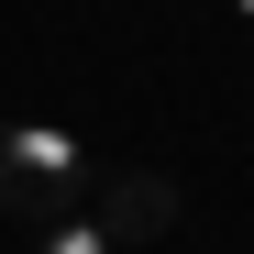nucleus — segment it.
Here are the masks:
<instances>
[{"instance_id":"f257e3e1","label":"nucleus","mask_w":254,"mask_h":254,"mask_svg":"<svg viewBox=\"0 0 254 254\" xmlns=\"http://www.w3.org/2000/svg\"><path fill=\"white\" fill-rule=\"evenodd\" d=\"M100 166L77 155L66 122H11L0 133V210H22V221H66L77 199H89Z\"/></svg>"},{"instance_id":"f03ea898","label":"nucleus","mask_w":254,"mask_h":254,"mask_svg":"<svg viewBox=\"0 0 254 254\" xmlns=\"http://www.w3.org/2000/svg\"><path fill=\"white\" fill-rule=\"evenodd\" d=\"M166 221H177V188H166L155 166H144V177H111V188H100V232H111V254H144Z\"/></svg>"},{"instance_id":"7ed1b4c3","label":"nucleus","mask_w":254,"mask_h":254,"mask_svg":"<svg viewBox=\"0 0 254 254\" xmlns=\"http://www.w3.org/2000/svg\"><path fill=\"white\" fill-rule=\"evenodd\" d=\"M45 254H111V232H100V221H77V210H66V221H45Z\"/></svg>"},{"instance_id":"20e7f679","label":"nucleus","mask_w":254,"mask_h":254,"mask_svg":"<svg viewBox=\"0 0 254 254\" xmlns=\"http://www.w3.org/2000/svg\"><path fill=\"white\" fill-rule=\"evenodd\" d=\"M232 11H243V22H254V0H232Z\"/></svg>"}]
</instances>
